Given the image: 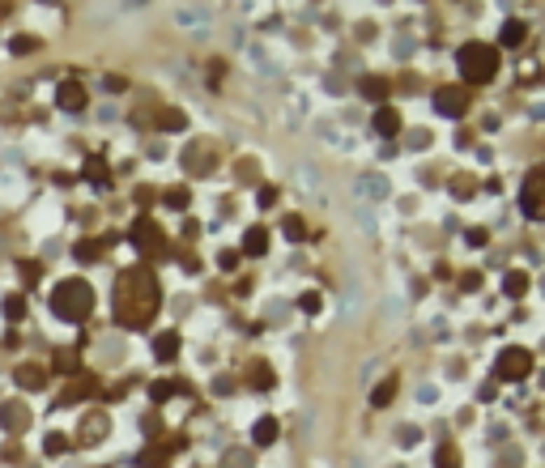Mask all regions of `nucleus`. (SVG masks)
<instances>
[{
	"label": "nucleus",
	"mask_w": 545,
	"mask_h": 468,
	"mask_svg": "<svg viewBox=\"0 0 545 468\" xmlns=\"http://www.w3.org/2000/svg\"><path fill=\"white\" fill-rule=\"evenodd\" d=\"M158 311V281L149 269H132L120 277V290H116V320L124 328H145Z\"/></svg>",
	"instance_id": "nucleus-1"
},
{
	"label": "nucleus",
	"mask_w": 545,
	"mask_h": 468,
	"mask_svg": "<svg viewBox=\"0 0 545 468\" xmlns=\"http://www.w3.org/2000/svg\"><path fill=\"white\" fill-rule=\"evenodd\" d=\"M51 311H56L60 320H69V324H81L90 311H94V290L85 285V281H60L56 285V294H51Z\"/></svg>",
	"instance_id": "nucleus-2"
},
{
	"label": "nucleus",
	"mask_w": 545,
	"mask_h": 468,
	"mask_svg": "<svg viewBox=\"0 0 545 468\" xmlns=\"http://www.w3.org/2000/svg\"><path fill=\"white\" fill-rule=\"evenodd\" d=\"M456 64H460V77H464V81L485 85L490 77L499 73V51H495V47H485V43H464V47H460V56H456Z\"/></svg>",
	"instance_id": "nucleus-3"
},
{
	"label": "nucleus",
	"mask_w": 545,
	"mask_h": 468,
	"mask_svg": "<svg viewBox=\"0 0 545 468\" xmlns=\"http://www.w3.org/2000/svg\"><path fill=\"white\" fill-rule=\"evenodd\" d=\"M528 371H532V353L520 349V345L503 349L499 362H495V375H499L503 383H520V379H528Z\"/></svg>",
	"instance_id": "nucleus-4"
},
{
	"label": "nucleus",
	"mask_w": 545,
	"mask_h": 468,
	"mask_svg": "<svg viewBox=\"0 0 545 468\" xmlns=\"http://www.w3.org/2000/svg\"><path fill=\"white\" fill-rule=\"evenodd\" d=\"M162 243H167V234H162L158 222H149V218H137V222H132V247H137L141 255H162Z\"/></svg>",
	"instance_id": "nucleus-5"
},
{
	"label": "nucleus",
	"mask_w": 545,
	"mask_h": 468,
	"mask_svg": "<svg viewBox=\"0 0 545 468\" xmlns=\"http://www.w3.org/2000/svg\"><path fill=\"white\" fill-rule=\"evenodd\" d=\"M434 107H439V115H448V120H460L464 107H469V90L464 85H443L434 94Z\"/></svg>",
	"instance_id": "nucleus-6"
},
{
	"label": "nucleus",
	"mask_w": 545,
	"mask_h": 468,
	"mask_svg": "<svg viewBox=\"0 0 545 468\" xmlns=\"http://www.w3.org/2000/svg\"><path fill=\"white\" fill-rule=\"evenodd\" d=\"M0 426H5L9 434H22L30 426V409L22 400H5V404H0Z\"/></svg>",
	"instance_id": "nucleus-7"
},
{
	"label": "nucleus",
	"mask_w": 545,
	"mask_h": 468,
	"mask_svg": "<svg viewBox=\"0 0 545 468\" xmlns=\"http://www.w3.org/2000/svg\"><path fill=\"white\" fill-rule=\"evenodd\" d=\"M106 430H111V418H106V413H90V418L81 422V443L90 447V443H98V439H106Z\"/></svg>",
	"instance_id": "nucleus-8"
},
{
	"label": "nucleus",
	"mask_w": 545,
	"mask_h": 468,
	"mask_svg": "<svg viewBox=\"0 0 545 468\" xmlns=\"http://www.w3.org/2000/svg\"><path fill=\"white\" fill-rule=\"evenodd\" d=\"M520 204H524V213H528V218L541 213V171H532V175L524 179V196H520Z\"/></svg>",
	"instance_id": "nucleus-9"
},
{
	"label": "nucleus",
	"mask_w": 545,
	"mask_h": 468,
	"mask_svg": "<svg viewBox=\"0 0 545 468\" xmlns=\"http://www.w3.org/2000/svg\"><path fill=\"white\" fill-rule=\"evenodd\" d=\"M56 102L64 111H81L85 107V90H81V81H64L60 90H56Z\"/></svg>",
	"instance_id": "nucleus-10"
},
{
	"label": "nucleus",
	"mask_w": 545,
	"mask_h": 468,
	"mask_svg": "<svg viewBox=\"0 0 545 468\" xmlns=\"http://www.w3.org/2000/svg\"><path fill=\"white\" fill-rule=\"evenodd\" d=\"M94 388H98L94 375H73V383H64V396H60V400H64V404H77V400H85Z\"/></svg>",
	"instance_id": "nucleus-11"
},
{
	"label": "nucleus",
	"mask_w": 545,
	"mask_h": 468,
	"mask_svg": "<svg viewBox=\"0 0 545 468\" xmlns=\"http://www.w3.org/2000/svg\"><path fill=\"white\" fill-rule=\"evenodd\" d=\"M371 124H375L379 136H396V132H401V115H396L392 107H375V120H371Z\"/></svg>",
	"instance_id": "nucleus-12"
},
{
	"label": "nucleus",
	"mask_w": 545,
	"mask_h": 468,
	"mask_svg": "<svg viewBox=\"0 0 545 468\" xmlns=\"http://www.w3.org/2000/svg\"><path fill=\"white\" fill-rule=\"evenodd\" d=\"M277 434H282L277 418H260V422L251 426V443H256V447H268V443H277Z\"/></svg>",
	"instance_id": "nucleus-13"
},
{
	"label": "nucleus",
	"mask_w": 545,
	"mask_h": 468,
	"mask_svg": "<svg viewBox=\"0 0 545 468\" xmlns=\"http://www.w3.org/2000/svg\"><path fill=\"white\" fill-rule=\"evenodd\" d=\"M175 353H179V336H175V332L153 336V357H158V362H171Z\"/></svg>",
	"instance_id": "nucleus-14"
},
{
	"label": "nucleus",
	"mask_w": 545,
	"mask_h": 468,
	"mask_svg": "<svg viewBox=\"0 0 545 468\" xmlns=\"http://www.w3.org/2000/svg\"><path fill=\"white\" fill-rule=\"evenodd\" d=\"M184 166H188L192 175H200V171H209V166H213V153H209L205 145H192V149H188V158H184Z\"/></svg>",
	"instance_id": "nucleus-15"
},
{
	"label": "nucleus",
	"mask_w": 545,
	"mask_h": 468,
	"mask_svg": "<svg viewBox=\"0 0 545 468\" xmlns=\"http://www.w3.org/2000/svg\"><path fill=\"white\" fill-rule=\"evenodd\" d=\"M13 379H18V388H26V392H39V388H43V371H39V367H18Z\"/></svg>",
	"instance_id": "nucleus-16"
},
{
	"label": "nucleus",
	"mask_w": 545,
	"mask_h": 468,
	"mask_svg": "<svg viewBox=\"0 0 545 468\" xmlns=\"http://www.w3.org/2000/svg\"><path fill=\"white\" fill-rule=\"evenodd\" d=\"M171 451H175L171 443H167V447H149V451L141 455V468H167V460H171Z\"/></svg>",
	"instance_id": "nucleus-17"
},
{
	"label": "nucleus",
	"mask_w": 545,
	"mask_h": 468,
	"mask_svg": "<svg viewBox=\"0 0 545 468\" xmlns=\"http://www.w3.org/2000/svg\"><path fill=\"white\" fill-rule=\"evenodd\" d=\"M524 290H528V273H520V269H516V273H507V277H503V294H507V298H520Z\"/></svg>",
	"instance_id": "nucleus-18"
},
{
	"label": "nucleus",
	"mask_w": 545,
	"mask_h": 468,
	"mask_svg": "<svg viewBox=\"0 0 545 468\" xmlns=\"http://www.w3.org/2000/svg\"><path fill=\"white\" fill-rule=\"evenodd\" d=\"M85 179H90V183H98V187H106L111 171H106V162H102V158H90V162H85Z\"/></svg>",
	"instance_id": "nucleus-19"
},
{
	"label": "nucleus",
	"mask_w": 545,
	"mask_h": 468,
	"mask_svg": "<svg viewBox=\"0 0 545 468\" xmlns=\"http://www.w3.org/2000/svg\"><path fill=\"white\" fill-rule=\"evenodd\" d=\"M392 396H396V379H384V383L371 392V404H375V409H384V404H392Z\"/></svg>",
	"instance_id": "nucleus-20"
},
{
	"label": "nucleus",
	"mask_w": 545,
	"mask_h": 468,
	"mask_svg": "<svg viewBox=\"0 0 545 468\" xmlns=\"http://www.w3.org/2000/svg\"><path fill=\"white\" fill-rule=\"evenodd\" d=\"M9 51H13V56H30V51H39V38H34V34H13V38H9Z\"/></svg>",
	"instance_id": "nucleus-21"
},
{
	"label": "nucleus",
	"mask_w": 545,
	"mask_h": 468,
	"mask_svg": "<svg viewBox=\"0 0 545 468\" xmlns=\"http://www.w3.org/2000/svg\"><path fill=\"white\" fill-rule=\"evenodd\" d=\"M264 247H268V234H264V230H247L243 251H247V255H264Z\"/></svg>",
	"instance_id": "nucleus-22"
},
{
	"label": "nucleus",
	"mask_w": 545,
	"mask_h": 468,
	"mask_svg": "<svg viewBox=\"0 0 545 468\" xmlns=\"http://www.w3.org/2000/svg\"><path fill=\"white\" fill-rule=\"evenodd\" d=\"M388 94V81L384 77H366L362 81V98H371V102H379V98H384Z\"/></svg>",
	"instance_id": "nucleus-23"
},
{
	"label": "nucleus",
	"mask_w": 545,
	"mask_h": 468,
	"mask_svg": "<svg viewBox=\"0 0 545 468\" xmlns=\"http://www.w3.org/2000/svg\"><path fill=\"white\" fill-rule=\"evenodd\" d=\"M158 128H162V132H184V128H188V115H184V111H167V115L158 120Z\"/></svg>",
	"instance_id": "nucleus-24"
},
{
	"label": "nucleus",
	"mask_w": 545,
	"mask_h": 468,
	"mask_svg": "<svg viewBox=\"0 0 545 468\" xmlns=\"http://www.w3.org/2000/svg\"><path fill=\"white\" fill-rule=\"evenodd\" d=\"M73 251H77V260H81V264H94V260H98V251H102V243H94V239H81Z\"/></svg>",
	"instance_id": "nucleus-25"
},
{
	"label": "nucleus",
	"mask_w": 545,
	"mask_h": 468,
	"mask_svg": "<svg viewBox=\"0 0 545 468\" xmlns=\"http://www.w3.org/2000/svg\"><path fill=\"white\" fill-rule=\"evenodd\" d=\"M175 392H179V383H175V379H158V383H153V388H149V396H153V400H158V404H162V400H171V396H175Z\"/></svg>",
	"instance_id": "nucleus-26"
},
{
	"label": "nucleus",
	"mask_w": 545,
	"mask_h": 468,
	"mask_svg": "<svg viewBox=\"0 0 545 468\" xmlns=\"http://www.w3.org/2000/svg\"><path fill=\"white\" fill-rule=\"evenodd\" d=\"M251 464H256V460H251V451H239V447H235V451H226V460H222V468H251Z\"/></svg>",
	"instance_id": "nucleus-27"
},
{
	"label": "nucleus",
	"mask_w": 545,
	"mask_h": 468,
	"mask_svg": "<svg viewBox=\"0 0 545 468\" xmlns=\"http://www.w3.org/2000/svg\"><path fill=\"white\" fill-rule=\"evenodd\" d=\"M499 38H503V47H516V43H520V38H524V22H507V26H503V34H499Z\"/></svg>",
	"instance_id": "nucleus-28"
},
{
	"label": "nucleus",
	"mask_w": 545,
	"mask_h": 468,
	"mask_svg": "<svg viewBox=\"0 0 545 468\" xmlns=\"http://www.w3.org/2000/svg\"><path fill=\"white\" fill-rule=\"evenodd\" d=\"M43 451H47V455H64V451H69V439H64V434H47V439H43Z\"/></svg>",
	"instance_id": "nucleus-29"
},
{
	"label": "nucleus",
	"mask_w": 545,
	"mask_h": 468,
	"mask_svg": "<svg viewBox=\"0 0 545 468\" xmlns=\"http://www.w3.org/2000/svg\"><path fill=\"white\" fill-rule=\"evenodd\" d=\"M456 464H460V460H456V447L443 443L439 451H434V468H456Z\"/></svg>",
	"instance_id": "nucleus-30"
},
{
	"label": "nucleus",
	"mask_w": 545,
	"mask_h": 468,
	"mask_svg": "<svg viewBox=\"0 0 545 468\" xmlns=\"http://www.w3.org/2000/svg\"><path fill=\"white\" fill-rule=\"evenodd\" d=\"M282 230H286V239H290V243H298V239L307 234V226H303V218H286V226H282Z\"/></svg>",
	"instance_id": "nucleus-31"
},
{
	"label": "nucleus",
	"mask_w": 545,
	"mask_h": 468,
	"mask_svg": "<svg viewBox=\"0 0 545 468\" xmlns=\"http://www.w3.org/2000/svg\"><path fill=\"white\" fill-rule=\"evenodd\" d=\"M384 192H388V183H384V179H371V175L362 179V196H375V200H379Z\"/></svg>",
	"instance_id": "nucleus-32"
},
{
	"label": "nucleus",
	"mask_w": 545,
	"mask_h": 468,
	"mask_svg": "<svg viewBox=\"0 0 545 468\" xmlns=\"http://www.w3.org/2000/svg\"><path fill=\"white\" fill-rule=\"evenodd\" d=\"M162 200H167V204H171V209H188V200H192V196H188L184 187H175V192H167V196H162Z\"/></svg>",
	"instance_id": "nucleus-33"
},
{
	"label": "nucleus",
	"mask_w": 545,
	"mask_h": 468,
	"mask_svg": "<svg viewBox=\"0 0 545 468\" xmlns=\"http://www.w3.org/2000/svg\"><path fill=\"white\" fill-rule=\"evenodd\" d=\"M56 371H64V375H77V353H56Z\"/></svg>",
	"instance_id": "nucleus-34"
},
{
	"label": "nucleus",
	"mask_w": 545,
	"mask_h": 468,
	"mask_svg": "<svg viewBox=\"0 0 545 468\" xmlns=\"http://www.w3.org/2000/svg\"><path fill=\"white\" fill-rule=\"evenodd\" d=\"M22 311H26L22 298H9V302H5V315H9V320H22Z\"/></svg>",
	"instance_id": "nucleus-35"
},
{
	"label": "nucleus",
	"mask_w": 545,
	"mask_h": 468,
	"mask_svg": "<svg viewBox=\"0 0 545 468\" xmlns=\"http://www.w3.org/2000/svg\"><path fill=\"white\" fill-rule=\"evenodd\" d=\"M298 306L307 311V315H311V311H319V294H303V298H298Z\"/></svg>",
	"instance_id": "nucleus-36"
},
{
	"label": "nucleus",
	"mask_w": 545,
	"mask_h": 468,
	"mask_svg": "<svg viewBox=\"0 0 545 468\" xmlns=\"http://www.w3.org/2000/svg\"><path fill=\"white\" fill-rule=\"evenodd\" d=\"M217 264H222V269H235V264H239V251H222V260H217Z\"/></svg>",
	"instance_id": "nucleus-37"
},
{
	"label": "nucleus",
	"mask_w": 545,
	"mask_h": 468,
	"mask_svg": "<svg viewBox=\"0 0 545 468\" xmlns=\"http://www.w3.org/2000/svg\"><path fill=\"white\" fill-rule=\"evenodd\" d=\"M272 383V375H268V367H256V388H268Z\"/></svg>",
	"instance_id": "nucleus-38"
},
{
	"label": "nucleus",
	"mask_w": 545,
	"mask_h": 468,
	"mask_svg": "<svg viewBox=\"0 0 545 468\" xmlns=\"http://www.w3.org/2000/svg\"><path fill=\"white\" fill-rule=\"evenodd\" d=\"M460 285H464V290H477V285H481V277H477V273H464V281H460Z\"/></svg>",
	"instance_id": "nucleus-39"
}]
</instances>
